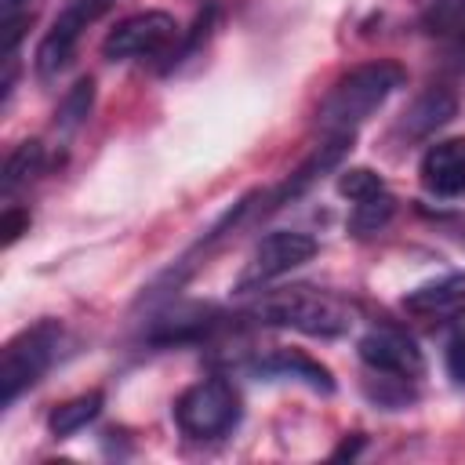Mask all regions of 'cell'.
<instances>
[{"label": "cell", "instance_id": "obj_1", "mask_svg": "<svg viewBox=\"0 0 465 465\" xmlns=\"http://www.w3.org/2000/svg\"><path fill=\"white\" fill-rule=\"evenodd\" d=\"M403 80H407L403 65L385 62V58L349 69V73L327 91V98L320 102V113H316L320 127H323L327 134L352 131V127L363 124L396 87H403Z\"/></svg>", "mask_w": 465, "mask_h": 465}, {"label": "cell", "instance_id": "obj_2", "mask_svg": "<svg viewBox=\"0 0 465 465\" xmlns=\"http://www.w3.org/2000/svg\"><path fill=\"white\" fill-rule=\"evenodd\" d=\"M251 316L258 323L291 327V331H302L312 338H338L352 327V309L341 298H334L327 291H312V287L272 291L258 305H251Z\"/></svg>", "mask_w": 465, "mask_h": 465}, {"label": "cell", "instance_id": "obj_3", "mask_svg": "<svg viewBox=\"0 0 465 465\" xmlns=\"http://www.w3.org/2000/svg\"><path fill=\"white\" fill-rule=\"evenodd\" d=\"M62 327L54 320H40L25 331H18L0 356V403L11 407L18 400V392H25L54 360Z\"/></svg>", "mask_w": 465, "mask_h": 465}, {"label": "cell", "instance_id": "obj_4", "mask_svg": "<svg viewBox=\"0 0 465 465\" xmlns=\"http://www.w3.org/2000/svg\"><path fill=\"white\" fill-rule=\"evenodd\" d=\"M174 421L193 440H218L240 421V396L225 378H203L189 385L174 403Z\"/></svg>", "mask_w": 465, "mask_h": 465}, {"label": "cell", "instance_id": "obj_5", "mask_svg": "<svg viewBox=\"0 0 465 465\" xmlns=\"http://www.w3.org/2000/svg\"><path fill=\"white\" fill-rule=\"evenodd\" d=\"M316 254V240L309 232H294V229H280V232H269L262 236V243L254 247L247 269L240 272L236 280V291H254V287H265L269 280L305 265L309 258Z\"/></svg>", "mask_w": 465, "mask_h": 465}, {"label": "cell", "instance_id": "obj_6", "mask_svg": "<svg viewBox=\"0 0 465 465\" xmlns=\"http://www.w3.org/2000/svg\"><path fill=\"white\" fill-rule=\"evenodd\" d=\"M174 33H178V25L167 11H138L109 29V36L102 40V54L109 62L149 58V54H160L174 40Z\"/></svg>", "mask_w": 465, "mask_h": 465}, {"label": "cell", "instance_id": "obj_7", "mask_svg": "<svg viewBox=\"0 0 465 465\" xmlns=\"http://www.w3.org/2000/svg\"><path fill=\"white\" fill-rule=\"evenodd\" d=\"M109 4L113 0H76L73 7H65L54 18V25L47 29V36L40 40V47H36V73L40 76H54L58 69H65L69 58L76 54V44H80L84 29L94 18H102L109 11Z\"/></svg>", "mask_w": 465, "mask_h": 465}, {"label": "cell", "instance_id": "obj_8", "mask_svg": "<svg viewBox=\"0 0 465 465\" xmlns=\"http://www.w3.org/2000/svg\"><path fill=\"white\" fill-rule=\"evenodd\" d=\"M356 352H360V360H363L371 371H378V374H392V378H407V381H414V378L425 374V356H421V349L414 345L411 334H403V331H396V327H374V331H367V334L360 338Z\"/></svg>", "mask_w": 465, "mask_h": 465}, {"label": "cell", "instance_id": "obj_9", "mask_svg": "<svg viewBox=\"0 0 465 465\" xmlns=\"http://www.w3.org/2000/svg\"><path fill=\"white\" fill-rule=\"evenodd\" d=\"M352 149V131H338V134H331L323 145H316L298 167H294V174L291 178H283V185L265 200V207H262V214H269V211H280L283 203H291V200H298V196H305L327 171H334L341 160H345V153Z\"/></svg>", "mask_w": 465, "mask_h": 465}, {"label": "cell", "instance_id": "obj_10", "mask_svg": "<svg viewBox=\"0 0 465 465\" xmlns=\"http://www.w3.org/2000/svg\"><path fill=\"white\" fill-rule=\"evenodd\" d=\"M421 185L436 196L465 193V138H443L421 156Z\"/></svg>", "mask_w": 465, "mask_h": 465}, {"label": "cell", "instance_id": "obj_11", "mask_svg": "<svg viewBox=\"0 0 465 465\" xmlns=\"http://www.w3.org/2000/svg\"><path fill=\"white\" fill-rule=\"evenodd\" d=\"M214 327H218V312L211 305H178V309L163 312L160 320H153L145 338L156 345H182V341L207 338Z\"/></svg>", "mask_w": 465, "mask_h": 465}, {"label": "cell", "instance_id": "obj_12", "mask_svg": "<svg viewBox=\"0 0 465 465\" xmlns=\"http://www.w3.org/2000/svg\"><path fill=\"white\" fill-rule=\"evenodd\" d=\"M465 305V272H450L440 280H429L403 294V309L411 316H447Z\"/></svg>", "mask_w": 465, "mask_h": 465}, {"label": "cell", "instance_id": "obj_13", "mask_svg": "<svg viewBox=\"0 0 465 465\" xmlns=\"http://www.w3.org/2000/svg\"><path fill=\"white\" fill-rule=\"evenodd\" d=\"M458 113V94L447 87H429L421 98H414V105L407 109L400 131L407 138H429L436 127H443L450 116Z\"/></svg>", "mask_w": 465, "mask_h": 465}, {"label": "cell", "instance_id": "obj_14", "mask_svg": "<svg viewBox=\"0 0 465 465\" xmlns=\"http://www.w3.org/2000/svg\"><path fill=\"white\" fill-rule=\"evenodd\" d=\"M258 371L262 374H272V378H298V381H305L316 392H334L331 371L323 363L309 360L305 352H294V349H276V352L262 356L258 360Z\"/></svg>", "mask_w": 465, "mask_h": 465}, {"label": "cell", "instance_id": "obj_15", "mask_svg": "<svg viewBox=\"0 0 465 465\" xmlns=\"http://www.w3.org/2000/svg\"><path fill=\"white\" fill-rule=\"evenodd\" d=\"M98 414H102V392H98V389H94V392H80V396L58 403V407L47 414V429H51V436H73V432H80L87 421H94Z\"/></svg>", "mask_w": 465, "mask_h": 465}, {"label": "cell", "instance_id": "obj_16", "mask_svg": "<svg viewBox=\"0 0 465 465\" xmlns=\"http://www.w3.org/2000/svg\"><path fill=\"white\" fill-rule=\"evenodd\" d=\"M44 167V145L33 138V142H22L15 145V153L4 160V174H0V193L11 196L18 185H25L33 174H40Z\"/></svg>", "mask_w": 465, "mask_h": 465}, {"label": "cell", "instance_id": "obj_17", "mask_svg": "<svg viewBox=\"0 0 465 465\" xmlns=\"http://www.w3.org/2000/svg\"><path fill=\"white\" fill-rule=\"evenodd\" d=\"M91 105H94V80H91V76H80V80L69 87V94L62 98V105H58V113H54V124H58L62 131H73V127H80V124L91 116Z\"/></svg>", "mask_w": 465, "mask_h": 465}, {"label": "cell", "instance_id": "obj_18", "mask_svg": "<svg viewBox=\"0 0 465 465\" xmlns=\"http://www.w3.org/2000/svg\"><path fill=\"white\" fill-rule=\"evenodd\" d=\"M392 211H396V200H392L389 193H378V196H371V200H360L356 211H352V218H349V229L360 232V236L378 232V229L392 218Z\"/></svg>", "mask_w": 465, "mask_h": 465}, {"label": "cell", "instance_id": "obj_19", "mask_svg": "<svg viewBox=\"0 0 465 465\" xmlns=\"http://www.w3.org/2000/svg\"><path fill=\"white\" fill-rule=\"evenodd\" d=\"M338 193L360 203V200H371V196L385 193V182H381V174H374L371 167H349V171L338 174Z\"/></svg>", "mask_w": 465, "mask_h": 465}, {"label": "cell", "instance_id": "obj_20", "mask_svg": "<svg viewBox=\"0 0 465 465\" xmlns=\"http://www.w3.org/2000/svg\"><path fill=\"white\" fill-rule=\"evenodd\" d=\"M22 232H29V211H18V207H7L0 214V243L11 247Z\"/></svg>", "mask_w": 465, "mask_h": 465}, {"label": "cell", "instance_id": "obj_21", "mask_svg": "<svg viewBox=\"0 0 465 465\" xmlns=\"http://www.w3.org/2000/svg\"><path fill=\"white\" fill-rule=\"evenodd\" d=\"M443 363H447V374H450L458 385H465V331H461V334H454V338L447 341Z\"/></svg>", "mask_w": 465, "mask_h": 465}, {"label": "cell", "instance_id": "obj_22", "mask_svg": "<svg viewBox=\"0 0 465 465\" xmlns=\"http://www.w3.org/2000/svg\"><path fill=\"white\" fill-rule=\"evenodd\" d=\"M360 447H363V440H360V436H356V440H352V443H341V447H338V450H334V458H352V454H356V450H360Z\"/></svg>", "mask_w": 465, "mask_h": 465}, {"label": "cell", "instance_id": "obj_23", "mask_svg": "<svg viewBox=\"0 0 465 465\" xmlns=\"http://www.w3.org/2000/svg\"><path fill=\"white\" fill-rule=\"evenodd\" d=\"M22 4H29V0H0V11H4V18H11V15L22 7Z\"/></svg>", "mask_w": 465, "mask_h": 465}]
</instances>
